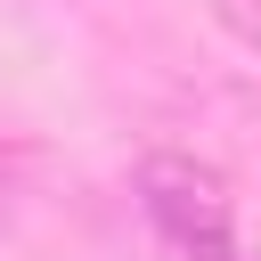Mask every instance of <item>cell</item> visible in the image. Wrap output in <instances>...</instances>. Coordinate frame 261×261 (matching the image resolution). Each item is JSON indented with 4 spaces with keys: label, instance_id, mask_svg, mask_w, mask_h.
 I'll return each instance as SVG.
<instances>
[{
    "label": "cell",
    "instance_id": "obj_1",
    "mask_svg": "<svg viewBox=\"0 0 261 261\" xmlns=\"http://www.w3.org/2000/svg\"><path fill=\"white\" fill-rule=\"evenodd\" d=\"M139 204L147 220L163 228V245L179 261H253L245 253V228H237V196L212 163L196 155H147L139 163Z\"/></svg>",
    "mask_w": 261,
    "mask_h": 261
}]
</instances>
